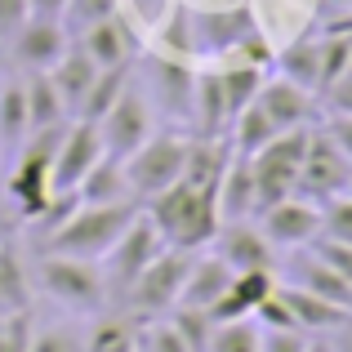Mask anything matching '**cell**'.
Instances as JSON below:
<instances>
[{"mask_svg":"<svg viewBox=\"0 0 352 352\" xmlns=\"http://www.w3.org/2000/svg\"><path fill=\"white\" fill-rule=\"evenodd\" d=\"M147 219L156 223V232L165 236V245L174 250H206L219 232V206H214V192L206 188H192V183H170L165 192H156L147 201Z\"/></svg>","mask_w":352,"mask_h":352,"instance_id":"6da1fadb","label":"cell"},{"mask_svg":"<svg viewBox=\"0 0 352 352\" xmlns=\"http://www.w3.org/2000/svg\"><path fill=\"white\" fill-rule=\"evenodd\" d=\"M138 219V201H116V206H72L54 232H45V254H76L103 263V254L125 236V228Z\"/></svg>","mask_w":352,"mask_h":352,"instance_id":"7a4b0ae2","label":"cell"},{"mask_svg":"<svg viewBox=\"0 0 352 352\" xmlns=\"http://www.w3.org/2000/svg\"><path fill=\"white\" fill-rule=\"evenodd\" d=\"M36 281H41V290L50 294L58 308L76 312V317H103L107 299H112L103 263H94V258L41 254L36 258Z\"/></svg>","mask_w":352,"mask_h":352,"instance_id":"3957f363","label":"cell"},{"mask_svg":"<svg viewBox=\"0 0 352 352\" xmlns=\"http://www.w3.org/2000/svg\"><path fill=\"white\" fill-rule=\"evenodd\" d=\"M312 143V129H285V134L267 138L254 156H250V170H254V188H258V210H267L272 201L290 197L299 188V170H303V152Z\"/></svg>","mask_w":352,"mask_h":352,"instance_id":"277c9868","label":"cell"},{"mask_svg":"<svg viewBox=\"0 0 352 352\" xmlns=\"http://www.w3.org/2000/svg\"><path fill=\"white\" fill-rule=\"evenodd\" d=\"M192 250H174V245H165L161 254L152 258V263L138 272V281L125 290V299L120 303H129V308H138L143 317H161V312H170V308H179V299H183V281H188V272H192Z\"/></svg>","mask_w":352,"mask_h":352,"instance_id":"5b68a950","label":"cell"},{"mask_svg":"<svg viewBox=\"0 0 352 352\" xmlns=\"http://www.w3.org/2000/svg\"><path fill=\"white\" fill-rule=\"evenodd\" d=\"M188 147H192V138H183V134H152L129 161H120L125 179H129V192L138 201H152L156 192L179 183L183 165H188Z\"/></svg>","mask_w":352,"mask_h":352,"instance_id":"8992f818","label":"cell"},{"mask_svg":"<svg viewBox=\"0 0 352 352\" xmlns=\"http://www.w3.org/2000/svg\"><path fill=\"white\" fill-rule=\"evenodd\" d=\"M98 134H103V152L112 156V161H129V156L156 134L152 129V94H147L143 85H134V76L120 89L116 103L107 107V116L98 120Z\"/></svg>","mask_w":352,"mask_h":352,"instance_id":"52a82bcc","label":"cell"},{"mask_svg":"<svg viewBox=\"0 0 352 352\" xmlns=\"http://www.w3.org/2000/svg\"><path fill=\"white\" fill-rule=\"evenodd\" d=\"M161 250H165V236L156 232V223L147 219V210H138V219L125 228V236H120L116 245L103 254L107 290H112L116 299H125V290L138 281V272H143V267L152 263V258L161 254Z\"/></svg>","mask_w":352,"mask_h":352,"instance_id":"ba28073f","label":"cell"},{"mask_svg":"<svg viewBox=\"0 0 352 352\" xmlns=\"http://www.w3.org/2000/svg\"><path fill=\"white\" fill-rule=\"evenodd\" d=\"M67 45H72V32H67L63 18L32 14L9 36V45H0V50H5L9 67H18V72H50L54 63L67 54Z\"/></svg>","mask_w":352,"mask_h":352,"instance_id":"9c48e42d","label":"cell"},{"mask_svg":"<svg viewBox=\"0 0 352 352\" xmlns=\"http://www.w3.org/2000/svg\"><path fill=\"white\" fill-rule=\"evenodd\" d=\"M103 134H98L94 120H67L63 129V143H58V156H54V197H76L80 179L103 161Z\"/></svg>","mask_w":352,"mask_h":352,"instance_id":"30bf717a","label":"cell"},{"mask_svg":"<svg viewBox=\"0 0 352 352\" xmlns=\"http://www.w3.org/2000/svg\"><path fill=\"white\" fill-rule=\"evenodd\" d=\"M258 232L272 241L276 250H299V245L321 236V206L312 197L290 192V197L272 201L267 210H258Z\"/></svg>","mask_w":352,"mask_h":352,"instance_id":"8fae6325","label":"cell"},{"mask_svg":"<svg viewBox=\"0 0 352 352\" xmlns=\"http://www.w3.org/2000/svg\"><path fill=\"white\" fill-rule=\"evenodd\" d=\"M348 174H352V161L335 147V138L326 134V129H312V143L308 152H303V170H299V197H312L321 206V201L339 197V192L348 188Z\"/></svg>","mask_w":352,"mask_h":352,"instance_id":"7c38bea8","label":"cell"},{"mask_svg":"<svg viewBox=\"0 0 352 352\" xmlns=\"http://www.w3.org/2000/svg\"><path fill=\"white\" fill-rule=\"evenodd\" d=\"M210 245H214V254L223 258L232 272H263V267L276 272V245L258 232L250 219L245 223H219V232H214Z\"/></svg>","mask_w":352,"mask_h":352,"instance_id":"4fadbf2b","label":"cell"},{"mask_svg":"<svg viewBox=\"0 0 352 352\" xmlns=\"http://www.w3.org/2000/svg\"><path fill=\"white\" fill-rule=\"evenodd\" d=\"M214 206L223 223H245L258 214V188H254V170H250V156L232 147V161L219 174L214 183Z\"/></svg>","mask_w":352,"mask_h":352,"instance_id":"5bb4252c","label":"cell"},{"mask_svg":"<svg viewBox=\"0 0 352 352\" xmlns=\"http://www.w3.org/2000/svg\"><path fill=\"white\" fill-rule=\"evenodd\" d=\"M254 103L263 107V116L272 120L276 134H285V129H299L312 120V89L294 85V80L276 76V80H263V89L254 94Z\"/></svg>","mask_w":352,"mask_h":352,"instance_id":"9a60e30c","label":"cell"},{"mask_svg":"<svg viewBox=\"0 0 352 352\" xmlns=\"http://www.w3.org/2000/svg\"><path fill=\"white\" fill-rule=\"evenodd\" d=\"M32 134V116H27V80L18 67L0 63V152L14 156L23 138Z\"/></svg>","mask_w":352,"mask_h":352,"instance_id":"2e32d148","label":"cell"},{"mask_svg":"<svg viewBox=\"0 0 352 352\" xmlns=\"http://www.w3.org/2000/svg\"><path fill=\"white\" fill-rule=\"evenodd\" d=\"M72 41H76L80 50L98 63V72H103V67H129V58H134V36H129V27L120 23L116 14L89 23L85 32L72 36Z\"/></svg>","mask_w":352,"mask_h":352,"instance_id":"e0dca14e","label":"cell"},{"mask_svg":"<svg viewBox=\"0 0 352 352\" xmlns=\"http://www.w3.org/2000/svg\"><path fill=\"white\" fill-rule=\"evenodd\" d=\"M232 276H236V272H232V267H228L219 254L197 250V258H192V272H188V281H183L179 308H201V312H210V308H214V303L228 294Z\"/></svg>","mask_w":352,"mask_h":352,"instance_id":"ac0fdd59","label":"cell"},{"mask_svg":"<svg viewBox=\"0 0 352 352\" xmlns=\"http://www.w3.org/2000/svg\"><path fill=\"white\" fill-rule=\"evenodd\" d=\"M281 294H285V303H290V312H294V321H299V330H308V335H335L344 321H352L348 308H339V303L321 299V294L303 290V285H294V281H285Z\"/></svg>","mask_w":352,"mask_h":352,"instance_id":"d6986e66","label":"cell"},{"mask_svg":"<svg viewBox=\"0 0 352 352\" xmlns=\"http://www.w3.org/2000/svg\"><path fill=\"white\" fill-rule=\"evenodd\" d=\"M50 76H54V85H58V94H63V103H67L72 120H76L80 103H85V94H89V85L98 80V63L89 58V54L80 50L76 41H72V45H67V54H63V58L50 67Z\"/></svg>","mask_w":352,"mask_h":352,"instance_id":"ffe728a7","label":"cell"},{"mask_svg":"<svg viewBox=\"0 0 352 352\" xmlns=\"http://www.w3.org/2000/svg\"><path fill=\"white\" fill-rule=\"evenodd\" d=\"M76 201H80V206H116V201H138V197L129 192L125 165L112 161V156H103V161H98L94 170H89L85 179H80Z\"/></svg>","mask_w":352,"mask_h":352,"instance_id":"44dd1931","label":"cell"},{"mask_svg":"<svg viewBox=\"0 0 352 352\" xmlns=\"http://www.w3.org/2000/svg\"><path fill=\"white\" fill-rule=\"evenodd\" d=\"M23 80H27V116H32V129L67 125L72 112H67V103H63L50 72H23Z\"/></svg>","mask_w":352,"mask_h":352,"instance_id":"7402d4cb","label":"cell"},{"mask_svg":"<svg viewBox=\"0 0 352 352\" xmlns=\"http://www.w3.org/2000/svg\"><path fill=\"white\" fill-rule=\"evenodd\" d=\"M32 303V285H27V267L9 241H0V317H18Z\"/></svg>","mask_w":352,"mask_h":352,"instance_id":"603a6c76","label":"cell"},{"mask_svg":"<svg viewBox=\"0 0 352 352\" xmlns=\"http://www.w3.org/2000/svg\"><path fill=\"white\" fill-rule=\"evenodd\" d=\"M294 285H303V290H312V294H321V299H330V303H339V308L352 312V281H348V276H339L335 267H326L317 254H308L299 263Z\"/></svg>","mask_w":352,"mask_h":352,"instance_id":"cb8c5ba5","label":"cell"},{"mask_svg":"<svg viewBox=\"0 0 352 352\" xmlns=\"http://www.w3.org/2000/svg\"><path fill=\"white\" fill-rule=\"evenodd\" d=\"M258 344H263L258 321L254 317H241V321H223V326L210 330L206 352H258Z\"/></svg>","mask_w":352,"mask_h":352,"instance_id":"d4e9b609","label":"cell"},{"mask_svg":"<svg viewBox=\"0 0 352 352\" xmlns=\"http://www.w3.org/2000/svg\"><path fill=\"white\" fill-rule=\"evenodd\" d=\"M134 352H192L170 317H143L134 326Z\"/></svg>","mask_w":352,"mask_h":352,"instance_id":"484cf974","label":"cell"},{"mask_svg":"<svg viewBox=\"0 0 352 352\" xmlns=\"http://www.w3.org/2000/svg\"><path fill=\"white\" fill-rule=\"evenodd\" d=\"M85 352H134V326L125 317H103L89 330Z\"/></svg>","mask_w":352,"mask_h":352,"instance_id":"4316f807","label":"cell"},{"mask_svg":"<svg viewBox=\"0 0 352 352\" xmlns=\"http://www.w3.org/2000/svg\"><path fill=\"white\" fill-rule=\"evenodd\" d=\"M219 80H223V98H228V112L232 116L245 103H254V94L263 89V76L254 67H228V72H219Z\"/></svg>","mask_w":352,"mask_h":352,"instance_id":"83f0119b","label":"cell"},{"mask_svg":"<svg viewBox=\"0 0 352 352\" xmlns=\"http://www.w3.org/2000/svg\"><path fill=\"white\" fill-rule=\"evenodd\" d=\"M321 236L352 245V197H344V192H339V197L321 201Z\"/></svg>","mask_w":352,"mask_h":352,"instance_id":"f1b7e54d","label":"cell"},{"mask_svg":"<svg viewBox=\"0 0 352 352\" xmlns=\"http://www.w3.org/2000/svg\"><path fill=\"white\" fill-rule=\"evenodd\" d=\"M116 14V0H67V9H63V23H67L72 36H80L89 23H98V18Z\"/></svg>","mask_w":352,"mask_h":352,"instance_id":"f546056e","label":"cell"},{"mask_svg":"<svg viewBox=\"0 0 352 352\" xmlns=\"http://www.w3.org/2000/svg\"><path fill=\"white\" fill-rule=\"evenodd\" d=\"M32 352H85V339L72 326H45L32 330Z\"/></svg>","mask_w":352,"mask_h":352,"instance_id":"4dcf8cb0","label":"cell"},{"mask_svg":"<svg viewBox=\"0 0 352 352\" xmlns=\"http://www.w3.org/2000/svg\"><path fill=\"white\" fill-rule=\"evenodd\" d=\"M312 245H317L312 254H317L321 263L335 267L339 276H348V281H352V245H344V241H330V236H317Z\"/></svg>","mask_w":352,"mask_h":352,"instance_id":"1f68e13d","label":"cell"},{"mask_svg":"<svg viewBox=\"0 0 352 352\" xmlns=\"http://www.w3.org/2000/svg\"><path fill=\"white\" fill-rule=\"evenodd\" d=\"M263 330V326H258ZM312 335L308 330H263V344H258V352H308Z\"/></svg>","mask_w":352,"mask_h":352,"instance_id":"d6a6232c","label":"cell"},{"mask_svg":"<svg viewBox=\"0 0 352 352\" xmlns=\"http://www.w3.org/2000/svg\"><path fill=\"white\" fill-rule=\"evenodd\" d=\"M326 103H330V116H352V63L326 85Z\"/></svg>","mask_w":352,"mask_h":352,"instance_id":"836d02e7","label":"cell"},{"mask_svg":"<svg viewBox=\"0 0 352 352\" xmlns=\"http://www.w3.org/2000/svg\"><path fill=\"white\" fill-rule=\"evenodd\" d=\"M32 18V0H0V45H9V36Z\"/></svg>","mask_w":352,"mask_h":352,"instance_id":"e575fe53","label":"cell"},{"mask_svg":"<svg viewBox=\"0 0 352 352\" xmlns=\"http://www.w3.org/2000/svg\"><path fill=\"white\" fill-rule=\"evenodd\" d=\"M321 129H326V134L335 138V147H339V152H344L348 161H352V116H330Z\"/></svg>","mask_w":352,"mask_h":352,"instance_id":"d590c367","label":"cell"},{"mask_svg":"<svg viewBox=\"0 0 352 352\" xmlns=\"http://www.w3.org/2000/svg\"><path fill=\"white\" fill-rule=\"evenodd\" d=\"M67 0H32V14H45V18H63Z\"/></svg>","mask_w":352,"mask_h":352,"instance_id":"8d00e7d4","label":"cell"},{"mask_svg":"<svg viewBox=\"0 0 352 352\" xmlns=\"http://www.w3.org/2000/svg\"><path fill=\"white\" fill-rule=\"evenodd\" d=\"M330 344H335V352H352V321H344V326L330 335Z\"/></svg>","mask_w":352,"mask_h":352,"instance_id":"74e56055","label":"cell"},{"mask_svg":"<svg viewBox=\"0 0 352 352\" xmlns=\"http://www.w3.org/2000/svg\"><path fill=\"white\" fill-rule=\"evenodd\" d=\"M308 352H335V344H330V339H312Z\"/></svg>","mask_w":352,"mask_h":352,"instance_id":"f35d334b","label":"cell"},{"mask_svg":"<svg viewBox=\"0 0 352 352\" xmlns=\"http://www.w3.org/2000/svg\"><path fill=\"white\" fill-rule=\"evenodd\" d=\"M344 197H352V174H348V188H344Z\"/></svg>","mask_w":352,"mask_h":352,"instance_id":"ab89813d","label":"cell"}]
</instances>
